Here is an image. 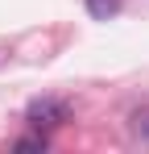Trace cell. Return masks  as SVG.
Masks as SVG:
<instances>
[{"mask_svg": "<svg viewBox=\"0 0 149 154\" xmlns=\"http://www.w3.org/2000/svg\"><path fill=\"white\" fill-rule=\"evenodd\" d=\"M133 129H137L141 137H149V108H145V112H137V117H133Z\"/></svg>", "mask_w": 149, "mask_h": 154, "instance_id": "277c9868", "label": "cell"}, {"mask_svg": "<svg viewBox=\"0 0 149 154\" xmlns=\"http://www.w3.org/2000/svg\"><path fill=\"white\" fill-rule=\"evenodd\" d=\"M17 150H46V137H21V142H17Z\"/></svg>", "mask_w": 149, "mask_h": 154, "instance_id": "3957f363", "label": "cell"}, {"mask_svg": "<svg viewBox=\"0 0 149 154\" xmlns=\"http://www.w3.org/2000/svg\"><path fill=\"white\" fill-rule=\"evenodd\" d=\"M66 117H71V104L58 100V96H37V100H29V108H25V121L33 129H54V125H62Z\"/></svg>", "mask_w": 149, "mask_h": 154, "instance_id": "6da1fadb", "label": "cell"}, {"mask_svg": "<svg viewBox=\"0 0 149 154\" xmlns=\"http://www.w3.org/2000/svg\"><path fill=\"white\" fill-rule=\"evenodd\" d=\"M83 4H87V13H91L95 21H108V17L120 13V0H83Z\"/></svg>", "mask_w": 149, "mask_h": 154, "instance_id": "7a4b0ae2", "label": "cell"}]
</instances>
